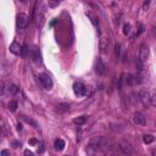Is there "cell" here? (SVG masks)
<instances>
[{"instance_id": "cell-1", "label": "cell", "mask_w": 156, "mask_h": 156, "mask_svg": "<svg viewBox=\"0 0 156 156\" xmlns=\"http://www.w3.org/2000/svg\"><path fill=\"white\" fill-rule=\"evenodd\" d=\"M104 143H105V140H104L101 137L93 138L88 144L89 151H98V150H101L104 148Z\"/></svg>"}, {"instance_id": "cell-2", "label": "cell", "mask_w": 156, "mask_h": 156, "mask_svg": "<svg viewBox=\"0 0 156 156\" xmlns=\"http://www.w3.org/2000/svg\"><path fill=\"white\" fill-rule=\"evenodd\" d=\"M39 80L40 83H42V85L44 87V89L47 90H51L53 89V79H51V77L49 76L48 73H42L39 74Z\"/></svg>"}, {"instance_id": "cell-3", "label": "cell", "mask_w": 156, "mask_h": 156, "mask_svg": "<svg viewBox=\"0 0 156 156\" xmlns=\"http://www.w3.org/2000/svg\"><path fill=\"white\" fill-rule=\"evenodd\" d=\"M28 22H30V19L26 14H19L16 17V25L19 30H25V28L28 26Z\"/></svg>"}, {"instance_id": "cell-4", "label": "cell", "mask_w": 156, "mask_h": 156, "mask_svg": "<svg viewBox=\"0 0 156 156\" xmlns=\"http://www.w3.org/2000/svg\"><path fill=\"white\" fill-rule=\"evenodd\" d=\"M72 88H73V93L77 96H83L87 93V87L82 82H74Z\"/></svg>"}, {"instance_id": "cell-5", "label": "cell", "mask_w": 156, "mask_h": 156, "mask_svg": "<svg viewBox=\"0 0 156 156\" xmlns=\"http://www.w3.org/2000/svg\"><path fill=\"white\" fill-rule=\"evenodd\" d=\"M124 79H126V84L128 87H134L142 83V78L139 76H134V74H127Z\"/></svg>"}, {"instance_id": "cell-6", "label": "cell", "mask_w": 156, "mask_h": 156, "mask_svg": "<svg viewBox=\"0 0 156 156\" xmlns=\"http://www.w3.org/2000/svg\"><path fill=\"white\" fill-rule=\"evenodd\" d=\"M118 149L121 150V153H123V154H133V146L131 145V143L129 142H127V140H122L120 144H118Z\"/></svg>"}, {"instance_id": "cell-7", "label": "cell", "mask_w": 156, "mask_h": 156, "mask_svg": "<svg viewBox=\"0 0 156 156\" xmlns=\"http://www.w3.org/2000/svg\"><path fill=\"white\" fill-rule=\"evenodd\" d=\"M149 57V48L146 44H142L139 49V60L142 62H145Z\"/></svg>"}, {"instance_id": "cell-8", "label": "cell", "mask_w": 156, "mask_h": 156, "mask_svg": "<svg viewBox=\"0 0 156 156\" xmlns=\"http://www.w3.org/2000/svg\"><path fill=\"white\" fill-rule=\"evenodd\" d=\"M133 122H134L135 124L144 126L146 123V120H145V116H144L142 112H134L133 113Z\"/></svg>"}, {"instance_id": "cell-9", "label": "cell", "mask_w": 156, "mask_h": 156, "mask_svg": "<svg viewBox=\"0 0 156 156\" xmlns=\"http://www.w3.org/2000/svg\"><path fill=\"white\" fill-rule=\"evenodd\" d=\"M95 71H96L98 74H100V76H104V74L106 73V71H107V66H106L101 60H98V62H96V67H95Z\"/></svg>"}, {"instance_id": "cell-10", "label": "cell", "mask_w": 156, "mask_h": 156, "mask_svg": "<svg viewBox=\"0 0 156 156\" xmlns=\"http://www.w3.org/2000/svg\"><path fill=\"white\" fill-rule=\"evenodd\" d=\"M10 51L12 54H15V55H20V54H22V47L21 45L17 43V42H12L10 44Z\"/></svg>"}, {"instance_id": "cell-11", "label": "cell", "mask_w": 156, "mask_h": 156, "mask_svg": "<svg viewBox=\"0 0 156 156\" xmlns=\"http://www.w3.org/2000/svg\"><path fill=\"white\" fill-rule=\"evenodd\" d=\"M44 22H45V17L43 12H37L36 15V26L37 28H42L44 26Z\"/></svg>"}, {"instance_id": "cell-12", "label": "cell", "mask_w": 156, "mask_h": 156, "mask_svg": "<svg viewBox=\"0 0 156 156\" xmlns=\"http://www.w3.org/2000/svg\"><path fill=\"white\" fill-rule=\"evenodd\" d=\"M107 47H109V40L105 37H101V39H100V51L102 54H105L107 51Z\"/></svg>"}, {"instance_id": "cell-13", "label": "cell", "mask_w": 156, "mask_h": 156, "mask_svg": "<svg viewBox=\"0 0 156 156\" xmlns=\"http://www.w3.org/2000/svg\"><path fill=\"white\" fill-rule=\"evenodd\" d=\"M54 148H55V150H57V151H61V150L65 149V142H63L62 139H56L55 143H54Z\"/></svg>"}, {"instance_id": "cell-14", "label": "cell", "mask_w": 156, "mask_h": 156, "mask_svg": "<svg viewBox=\"0 0 156 156\" xmlns=\"http://www.w3.org/2000/svg\"><path fill=\"white\" fill-rule=\"evenodd\" d=\"M31 55H32L33 60L36 61V62H39V61H40V53H39L38 48H33V49H32V53H31Z\"/></svg>"}, {"instance_id": "cell-15", "label": "cell", "mask_w": 156, "mask_h": 156, "mask_svg": "<svg viewBox=\"0 0 156 156\" xmlns=\"http://www.w3.org/2000/svg\"><path fill=\"white\" fill-rule=\"evenodd\" d=\"M21 118L22 120H23L25 121V122H27L28 124H32L33 127H34V128H38V123L36 122V121H34V120H32V118H30V117H27V116H21Z\"/></svg>"}, {"instance_id": "cell-16", "label": "cell", "mask_w": 156, "mask_h": 156, "mask_svg": "<svg viewBox=\"0 0 156 156\" xmlns=\"http://www.w3.org/2000/svg\"><path fill=\"white\" fill-rule=\"evenodd\" d=\"M85 121H87V117L85 116H79V117L73 120V123L77 124V126H82V124L85 123Z\"/></svg>"}, {"instance_id": "cell-17", "label": "cell", "mask_w": 156, "mask_h": 156, "mask_svg": "<svg viewBox=\"0 0 156 156\" xmlns=\"http://www.w3.org/2000/svg\"><path fill=\"white\" fill-rule=\"evenodd\" d=\"M57 110H59L60 112L68 111V110H70V104H59V105H57Z\"/></svg>"}, {"instance_id": "cell-18", "label": "cell", "mask_w": 156, "mask_h": 156, "mask_svg": "<svg viewBox=\"0 0 156 156\" xmlns=\"http://www.w3.org/2000/svg\"><path fill=\"white\" fill-rule=\"evenodd\" d=\"M17 107H19V104H17V101L12 100V101H10V102H9V110H10V111L15 112L16 110H17Z\"/></svg>"}, {"instance_id": "cell-19", "label": "cell", "mask_w": 156, "mask_h": 156, "mask_svg": "<svg viewBox=\"0 0 156 156\" xmlns=\"http://www.w3.org/2000/svg\"><path fill=\"white\" fill-rule=\"evenodd\" d=\"M8 91L10 94H16L17 91H19V88H17V85H15V84H11V85H9V88H8Z\"/></svg>"}, {"instance_id": "cell-20", "label": "cell", "mask_w": 156, "mask_h": 156, "mask_svg": "<svg viewBox=\"0 0 156 156\" xmlns=\"http://www.w3.org/2000/svg\"><path fill=\"white\" fill-rule=\"evenodd\" d=\"M143 140H144V143H145V144H150V143L154 142V137L150 135V134H145L143 137Z\"/></svg>"}, {"instance_id": "cell-21", "label": "cell", "mask_w": 156, "mask_h": 156, "mask_svg": "<svg viewBox=\"0 0 156 156\" xmlns=\"http://www.w3.org/2000/svg\"><path fill=\"white\" fill-rule=\"evenodd\" d=\"M61 3V0H49V8H51V9H54V8H56V6H59V4Z\"/></svg>"}, {"instance_id": "cell-22", "label": "cell", "mask_w": 156, "mask_h": 156, "mask_svg": "<svg viewBox=\"0 0 156 156\" xmlns=\"http://www.w3.org/2000/svg\"><path fill=\"white\" fill-rule=\"evenodd\" d=\"M129 33H131V25L129 23H124V26H123V34H124V36H128Z\"/></svg>"}, {"instance_id": "cell-23", "label": "cell", "mask_w": 156, "mask_h": 156, "mask_svg": "<svg viewBox=\"0 0 156 156\" xmlns=\"http://www.w3.org/2000/svg\"><path fill=\"white\" fill-rule=\"evenodd\" d=\"M87 15H88V17H90V19H91V22H93V25H94V26H98V25H99V21L96 20V17H95L94 15H91V14H87Z\"/></svg>"}, {"instance_id": "cell-24", "label": "cell", "mask_w": 156, "mask_h": 156, "mask_svg": "<svg viewBox=\"0 0 156 156\" xmlns=\"http://www.w3.org/2000/svg\"><path fill=\"white\" fill-rule=\"evenodd\" d=\"M150 104H151L153 106H155V107H156V93L150 96Z\"/></svg>"}, {"instance_id": "cell-25", "label": "cell", "mask_w": 156, "mask_h": 156, "mask_svg": "<svg viewBox=\"0 0 156 156\" xmlns=\"http://www.w3.org/2000/svg\"><path fill=\"white\" fill-rule=\"evenodd\" d=\"M1 132H3V135H4V137H6V135L9 134V132H8V129H6V126H5L4 122H3V127H1Z\"/></svg>"}, {"instance_id": "cell-26", "label": "cell", "mask_w": 156, "mask_h": 156, "mask_svg": "<svg viewBox=\"0 0 156 156\" xmlns=\"http://www.w3.org/2000/svg\"><path fill=\"white\" fill-rule=\"evenodd\" d=\"M28 50H30V49L27 48V44H25L23 47H22V54H21V55H22V56H26V55H27V51H28Z\"/></svg>"}, {"instance_id": "cell-27", "label": "cell", "mask_w": 156, "mask_h": 156, "mask_svg": "<svg viewBox=\"0 0 156 156\" xmlns=\"http://www.w3.org/2000/svg\"><path fill=\"white\" fill-rule=\"evenodd\" d=\"M150 3H151V0H148V1H145V3H144L143 4V10H148L149 9V5H150Z\"/></svg>"}, {"instance_id": "cell-28", "label": "cell", "mask_w": 156, "mask_h": 156, "mask_svg": "<svg viewBox=\"0 0 156 156\" xmlns=\"http://www.w3.org/2000/svg\"><path fill=\"white\" fill-rule=\"evenodd\" d=\"M120 51H121L120 44H116V55H117V56H120Z\"/></svg>"}, {"instance_id": "cell-29", "label": "cell", "mask_w": 156, "mask_h": 156, "mask_svg": "<svg viewBox=\"0 0 156 156\" xmlns=\"http://www.w3.org/2000/svg\"><path fill=\"white\" fill-rule=\"evenodd\" d=\"M12 145H14V148H20L21 146V143L20 142H12Z\"/></svg>"}, {"instance_id": "cell-30", "label": "cell", "mask_w": 156, "mask_h": 156, "mask_svg": "<svg viewBox=\"0 0 156 156\" xmlns=\"http://www.w3.org/2000/svg\"><path fill=\"white\" fill-rule=\"evenodd\" d=\"M1 155L3 156H6V155L10 156V151H9V150H1Z\"/></svg>"}, {"instance_id": "cell-31", "label": "cell", "mask_w": 156, "mask_h": 156, "mask_svg": "<svg viewBox=\"0 0 156 156\" xmlns=\"http://www.w3.org/2000/svg\"><path fill=\"white\" fill-rule=\"evenodd\" d=\"M143 32H144V26H143V25H140V26H139V32H138L137 36H139V34H140V33H143Z\"/></svg>"}, {"instance_id": "cell-32", "label": "cell", "mask_w": 156, "mask_h": 156, "mask_svg": "<svg viewBox=\"0 0 156 156\" xmlns=\"http://www.w3.org/2000/svg\"><path fill=\"white\" fill-rule=\"evenodd\" d=\"M30 144H32V145H37L38 142H37L36 139H31V140H30Z\"/></svg>"}, {"instance_id": "cell-33", "label": "cell", "mask_w": 156, "mask_h": 156, "mask_svg": "<svg viewBox=\"0 0 156 156\" xmlns=\"http://www.w3.org/2000/svg\"><path fill=\"white\" fill-rule=\"evenodd\" d=\"M25 154H26V155H30V156H32V155H33V153H32V151H30V150H26Z\"/></svg>"}, {"instance_id": "cell-34", "label": "cell", "mask_w": 156, "mask_h": 156, "mask_svg": "<svg viewBox=\"0 0 156 156\" xmlns=\"http://www.w3.org/2000/svg\"><path fill=\"white\" fill-rule=\"evenodd\" d=\"M17 129H19V131H22V127H21V124L17 126Z\"/></svg>"}, {"instance_id": "cell-35", "label": "cell", "mask_w": 156, "mask_h": 156, "mask_svg": "<svg viewBox=\"0 0 156 156\" xmlns=\"http://www.w3.org/2000/svg\"><path fill=\"white\" fill-rule=\"evenodd\" d=\"M20 1H21V3H26V1H27V0H20Z\"/></svg>"}]
</instances>
